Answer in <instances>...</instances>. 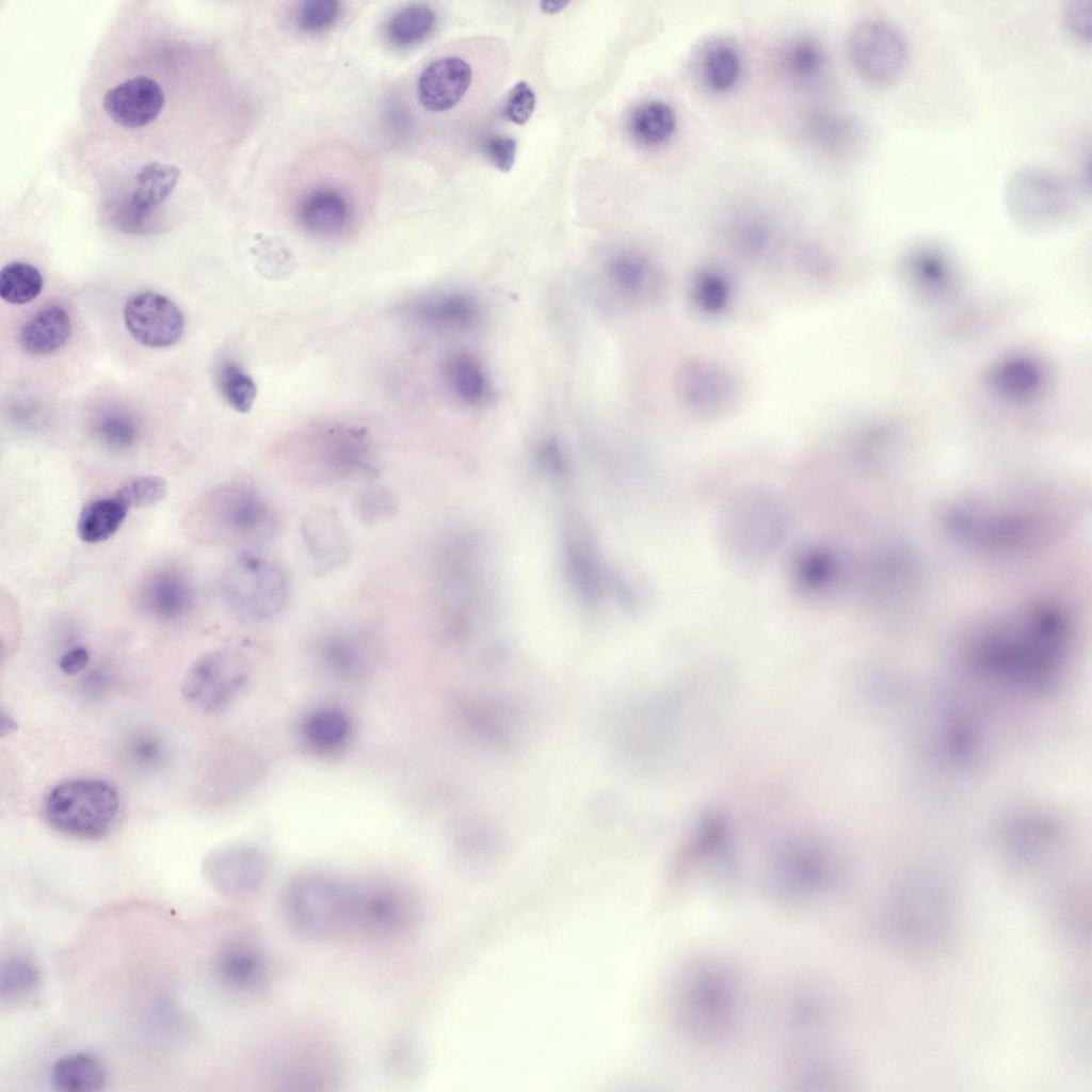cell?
Wrapping results in <instances>:
<instances>
[{
    "mask_svg": "<svg viewBox=\"0 0 1092 1092\" xmlns=\"http://www.w3.org/2000/svg\"><path fill=\"white\" fill-rule=\"evenodd\" d=\"M117 789L99 778L62 782L46 794L43 815L54 830L81 839L107 835L119 814Z\"/></svg>",
    "mask_w": 1092,
    "mask_h": 1092,
    "instance_id": "obj_3",
    "label": "cell"
},
{
    "mask_svg": "<svg viewBox=\"0 0 1092 1092\" xmlns=\"http://www.w3.org/2000/svg\"><path fill=\"white\" fill-rule=\"evenodd\" d=\"M229 592L236 609L253 620H268L284 608L288 580L275 563L244 555L231 569Z\"/></svg>",
    "mask_w": 1092,
    "mask_h": 1092,
    "instance_id": "obj_7",
    "label": "cell"
},
{
    "mask_svg": "<svg viewBox=\"0 0 1092 1092\" xmlns=\"http://www.w3.org/2000/svg\"><path fill=\"white\" fill-rule=\"evenodd\" d=\"M39 975L35 965L21 957L9 959L0 970V994L9 1001L28 998L37 987Z\"/></svg>",
    "mask_w": 1092,
    "mask_h": 1092,
    "instance_id": "obj_34",
    "label": "cell"
},
{
    "mask_svg": "<svg viewBox=\"0 0 1092 1092\" xmlns=\"http://www.w3.org/2000/svg\"><path fill=\"white\" fill-rule=\"evenodd\" d=\"M90 654L83 646L74 647L60 659L59 667L66 675H76L86 667Z\"/></svg>",
    "mask_w": 1092,
    "mask_h": 1092,
    "instance_id": "obj_45",
    "label": "cell"
},
{
    "mask_svg": "<svg viewBox=\"0 0 1092 1092\" xmlns=\"http://www.w3.org/2000/svg\"><path fill=\"white\" fill-rule=\"evenodd\" d=\"M128 511V505L116 495L91 501L80 512L77 533L89 544L105 542L118 531Z\"/></svg>",
    "mask_w": 1092,
    "mask_h": 1092,
    "instance_id": "obj_26",
    "label": "cell"
},
{
    "mask_svg": "<svg viewBox=\"0 0 1092 1092\" xmlns=\"http://www.w3.org/2000/svg\"><path fill=\"white\" fill-rule=\"evenodd\" d=\"M203 873L220 895L246 898L256 894L269 874V858L257 845L232 842L211 851L204 860Z\"/></svg>",
    "mask_w": 1092,
    "mask_h": 1092,
    "instance_id": "obj_8",
    "label": "cell"
},
{
    "mask_svg": "<svg viewBox=\"0 0 1092 1092\" xmlns=\"http://www.w3.org/2000/svg\"><path fill=\"white\" fill-rule=\"evenodd\" d=\"M354 885L319 871L293 876L280 895L287 927L305 938L349 931Z\"/></svg>",
    "mask_w": 1092,
    "mask_h": 1092,
    "instance_id": "obj_2",
    "label": "cell"
},
{
    "mask_svg": "<svg viewBox=\"0 0 1092 1092\" xmlns=\"http://www.w3.org/2000/svg\"><path fill=\"white\" fill-rule=\"evenodd\" d=\"M1046 376L1045 368L1038 358L1016 353L994 363L986 373V381L990 389L1003 402L1023 405L1042 395Z\"/></svg>",
    "mask_w": 1092,
    "mask_h": 1092,
    "instance_id": "obj_15",
    "label": "cell"
},
{
    "mask_svg": "<svg viewBox=\"0 0 1092 1092\" xmlns=\"http://www.w3.org/2000/svg\"><path fill=\"white\" fill-rule=\"evenodd\" d=\"M179 176L174 165L160 162L143 165L135 175L133 191L123 213V226L142 227L152 211L170 197Z\"/></svg>",
    "mask_w": 1092,
    "mask_h": 1092,
    "instance_id": "obj_17",
    "label": "cell"
},
{
    "mask_svg": "<svg viewBox=\"0 0 1092 1092\" xmlns=\"http://www.w3.org/2000/svg\"><path fill=\"white\" fill-rule=\"evenodd\" d=\"M848 53L861 76L873 83H886L904 68L908 48L903 36L892 23L880 18H866L851 29Z\"/></svg>",
    "mask_w": 1092,
    "mask_h": 1092,
    "instance_id": "obj_6",
    "label": "cell"
},
{
    "mask_svg": "<svg viewBox=\"0 0 1092 1092\" xmlns=\"http://www.w3.org/2000/svg\"><path fill=\"white\" fill-rule=\"evenodd\" d=\"M371 648L364 633L336 630L317 639L314 651L320 663L330 671L342 676H354L368 665Z\"/></svg>",
    "mask_w": 1092,
    "mask_h": 1092,
    "instance_id": "obj_20",
    "label": "cell"
},
{
    "mask_svg": "<svg viewBox=\"0 0 1092 1092\" xmlns=\"http://www.w3.org/2000/svg\"><path fill=\"white\" fill-rule=\"evenodd\" d=\"M475 76L472 65L463 57L447 55L434 60L419 76L418 100L430 112L450 111L469 93Z\"/></svg>",
    "mask_w": 1092,
    "mask_h": 1092,
    "instance_id": "obj_12",
    "label": "cell"
},
{
    "mask_svg": "<svg viewBox=\"0 0 1092 1092\" xmlns=\"http://www.w3.org/2000/svg\"><path fill=\"white\" fill-rule=\"evenodd\" d=\"M124 319L131 336L149 348H167L176 343L184 328L180 309L166 296L139 292L124 307Z\"/></svg>",
    "mask_w": 1092,
    "mask_h": 1092,
    "instance_id": "obj_11",
    "label": "cell"
},
{
    "mask_svg": "<svg viewBox=\"0 0 1092 1092\" xmlns=\"http://www.w3.org/2000/svg\"><path fill=\"white\" fill-rule=\"evenodd\" d=\"M167 483L156 475H143L128 479L116 491L129 509L151 508L162 502L167 495Z\"/></svg>",
    "mask_w": 1092,
    "mask_h": 1092,
    "instance_id": "obj_36",
    "label": "cell"
},
{
    "mask_svg": "<svg viewBox=\"0 0 1092 1092\" xmlns=\"http://www.w3.org/2000/svg\"><path fill=\"white\" fill-rule=\"evenodd\" d=\"M285 463L293 480L312 486L375 471L367 432L344 424L311 430L292 444Z\"/></svg>",
    "mask_w": 1092,
    "mask_h": 1092,
    "instance_id": "obj_1",
    "label": "cell"
},
{
    "mask_svg": "<svg viewBox=\"0 0 1092 1092\" xmlns=\"http://www.w3.org/2000/svg\"><path fill=\"white\" fill-rule=\"evenodd\" d=\"M647 267L643 259L630 253L614 255L606 266L610 285L621 294H638L645 283Z\"/></svg>",
    "mask_w": 1092,
    "mask_h": 1092,
    "instance_id": "obj_35",
    "label": "cell"
},
{
    "mask_svg": "<svg viewBox=\"0 0 1092 1092\" xmlns=\"http://www.w3.org/2000/svg\"><path fill=\"white\" fill-rule=\"evenodd\" d=\"M191 589L187 581L175 573L162 572L145 584L142 593L143 606L152 615L175 619L188 610Z\"/></svg>",
    "mask_w": 1092,
    "mask_h": 1092,
    "instance_id": "obj_25",
    "label": "cell"
},
{
    "mask_svg": "<svg viewBox=\"0 0 1092 1092\" xmlns=\"http://www.w3.org/2000/svg\"><path fill=\"white\" fill-rule=\"evenodd\" d=\"M397 510V501L389 488L371 485L364 488L355 498L354 511L357 517L367 524H373L390 517Z\"/></svg>",
    "mask_w": 1092,
    "mask_h": 1092,
    "instance_id": "obj_38",
    "label": "cell"
},
{
    "mask_svg": "<svg viewBox=\"0 0 1092 1092\" xmlns=\"http://www.w3.org/2000/svg\"><path fill=\"white\" fill-rule=\"evenodd\" d=\"M213 969L219 981L238 993H255L266 987L269 966L266 953L255 942L236 938L218 950Z\"/></svg>",
    "mask_w": 1092,
    "mask_h": 1092,
    "instance_id": "obj_14",
    "label": "cell"
},
{
    "mask_svg": "<svg viewBox=\"0 0 1092 1092\" xmlns=\"http://www.w3.org/2000/svg\"><path fill=\"white\" fill-rule=\"evenodd\" d=\"M1082 187L1056 172L1025 166L1013 172L1003 188L1009 214L1028 227H1045L1071 216L1082 200Z\"/></svg>",
    "mask_w": 1092,
    "mask_h": 1092,
    "instance_id": "obj_4",
    "label": "cell"
},
{
    "mask_svg": "<svg viewBox=\"0 0 1092 1092\" xmlns=\"http://www.w3.org/2000/svg\"><path fill=\"white\" fill-rule=\"evenodd\" d=\"M535 108V95L526 82H518L511 91L504 108L507 117L524 125L529 121Z\"/></svg>",
    "mask_w": 1092,
    "mask_h": 1092,
    "instance_id": "obj_42",
    "label": "cell"
},
{
    "mask_svg": "<svg viewBox=\"0 0 1092 1092\" xmlns=\"http://www.w3.org/2000/svg\"><path fill=\"white\" fill-rule=\"evenodd\" d=\"M351 732L349 717L334 707L311 711L301 726L304 744L318 754H331L341 750L350 739Z\"/></svg>",
    "mask_w": 1092,
    "mask_h": 1092,
    "instance_id": "obj_22",
    "label": "cell"
},
{
    "mask_svg": "<svg viewBox=\"0 0 1092 1092\" xmlns=\"http://www.w3.org/2000/svg\"><path fill=\"white\" fill-rule=\"evenodd\" d=\"M128 757L140 768L154 769L164 759V746L150 734H136L128 741Z\"/></svg>",
    "mask_w": 1092,
    "mask_h": 1092,
    "instance_id": "obj_41",
    "label": "cell"
},
{
    "mask_svg": "<svg viewBox=\"0 0 1092 1092\" xmlns=\"http://www.w3.org/2000/svg\"><path fill=\"white\" fill-rule=\"evenodd\" d=\"M483 146L487 159L500 172L507 173L512 168L517 149L514 139L494 134L485 140Z\"/></svg>",
    "mask_w": 1092,
    "mask_h": 1092,
    "instance_id": "obj_44",
    "label": "cell"
},
{
    "mask_svg": "<svg viewBox=\"0 0 1092 1092\" xmlns=\"http://www.w3.org/2000/svg\"><path fill=\"white\" fill-rule=\"evenodd\" d=\"M904 272L921 293L931 298L948 294L953 286V271L944 255L932 250L914 252L904 262Z\"/></svg>",
    "mask_w": 1092,
    "mask_h": 1092,
    "instance_id": "obj_27",
    "label": "cell"
},
{
    "mask_svg": "<svg viewBox=\"0 0 1092 1092\" xmlns=\"http://www.w3.org/2000/svg\"><path fill=\"white\" fill-rule=\"evenodd\" d=\"M96 431L103 443L116 449L133 445L139 433L135 420L126 413L121 412L103 415L97 421Z\"/></svg>",
    "mask_w": 1092,
    "mask_h": 1092,
    "instance_id": "obj_40",
    "label": "cell"
},
{
    "mask_svg": "<svg viewBox=\"0 0 1092 1092\" xmlns=\"http://www.w3.org/2000/svg\"><path fill=\"white\" fill-rule=\"evenodd\" d=\"M300 530L317 574L331 572L348 560V536L335 511L327 508L311 510L302 519Z\"/></svg>",
    "mask_w": 1092,
    "mask_h": 1092,
    "instance_id": "obj_16",
    "label": "cell"
},
{
    "mask_svg": "<svg viewBox=\"0 0 1092 1092\" xmlns=\"http://www.w3.org/2000/svg\"><path fill=\"white\" fill-rule=\"evenodd\" d=\"M1067 29L1082 41L1091 36L1092 0H1072L1064 9Z\"/></svg>",
    "mask_w": 1092,
    "mask_h": 1092,
    "instance_id": "obj_43",
    "label": "cell"
},
{
    "mask_svg": "<svg viewBox=\"0 0 1092 1092\" xmlns=\"http://www.w3.org/2000/svg\"><path fill=\"white\" fill-rule=\"evenodd\" d=\"M412 903L399 887L383 882L354 885L349 931L385 936L402 930Z\"/></svg>",
    "mask_w": 1092,
    "mask_h": 1092,
    "instance_id": "obj_10",
    "label": "cell"
},
{
    "mask_svg": "<svg viewBox=\"0 0 1092 1092\" xmlns=\"http://www.w3.org/2000/svg\"><path fill=\"white\" fill-rule=\"evenodd\" d=\"M39 271L30 263L12 262L0 273V295L11 304H26L34 300L43 289Z\"/></svg>",
    "mask_w": 1092,
    "mask_h": 1092,
    "instance_id": "obj_32",
    "label": "cell"
},
{
    "mask_svg": "<svg viewBox=\"0 0 1092 1092\" xmlns=\"http://www.w3.org/2000/svg\"><path fill=\"white\" fill-rule=\"evenodd\" d=\"M403 312L423 325L441 330L469 328L480 316L478 302L462 292H444L408 302Z\"/></svg>",
    "mask_w": 1092,
    "mask_h": 1092,
    "instance_id": "obj_18",
    "label": "cell"
},
{
    "mask_svg": "<svg viewBox=\"0 0 1092 1092\" xmlns=\"http://www.w3.org/2000/svg\"><path fill=\"white\" fill-rule=\"evenodd\" d=\"M351 207L339 191L319 188L308 192L300 202L296 218L301 226L322 237L341 234L351 221Z\"/></svg>",
    "mask_w": 1092,
    "mask_h": 1092,
    "instance_id": "obj_19",
    "label": "cell"
},
{
    "mask_svg": "<svg viewBox=\"0 0 1092 1092\" xmlns=\"http://www.w3.org/2000/svg\"><path fill=\"white\" fill-rule=\"evenodd\" d=\"M248 680L250 665L241 653L215 649L190 667L182 682V695L200 711L219 713L242 694Z\"/></svg>",
    "mask_w": 1092,
    "mask_h": 1092,
    "instance_id": "obj_5",
    "label": "cell"
},
{
    "mask_svg": "<svg viewBox=\"0 0 1092 1092\" xmlns=\"http://www.w3.org/2000/svg\"><path fill=\"white\" fill-rule=\"evenodd\" d=\"M569 2L565 1H543L541 7L545 13H557L563 10Z\"/></svg>",
    "mask_w": 1092,
    "mask_h": 1092,
    "instance_id": "obj_46",
    "label": "cell"
},
{
    "mask_svg": "<svg viewBox=\"0 0 1092 1092\" xmlns=\"http://www.w3.org/2000/svg\"><path fill=\"white\" fill-rule=\"evenodd\" d=\"M628 131L640 145L657 147L665 144L675 133L677 116L665 101L649 99L640 102L630 113Z\"/></svg>",
    "mask_w": 1092,
    "mask_h": 1092,
    "instance_id": "obj_23",
    "label": "cell"
},
{
    "mask_svg": "<svg viewBox=\"0 0 1092 1092\" xmlns=\"http://www.w3.org/2000/svg\"><path fill=\"white\" fill-rule=\"evenodd\" d=\"M777 60L782 73L798 83L820 77L826 62L822 45L809 36L790 38L781 47Z\"/></svg>",
    "mask_w": 1092,
    "mask_h": 1092,
    "instance_id": "obj_29",
    "label": "cell"
},
{
    "mask_svg": "<svg viewBox=\"0 0 1092 1092\" xmlns=\"http://www.w3.org/2000/svg\"><path fill=\"white\" fill-rule=\"evenodd\" d=\"M437 22L435 11L423 3H414L397 11L385 26L388 42L400 48L424 41Z\"/></svg>",
    "mask_w": 1092,
    "mask_h": 1092,
    "instance_id": "obj_31",
    "label": "cell"
},
{
    "mask_svg": "<svg viewBox=\"0 0 1092 1092\" xmlns=\"http://www.w3.org/2000/svg\"><path fill=\"white\" fill-rule=\"evenodd\" d=\"M445 374L453 395L467 405H479L489 395L485 371L469 353H452L445 363Z\"/></svg>",
    "mask_w": 1092,
    "mask_h": 1092,
    "instance_id": "obj_28",
    "label": "cell"
},
{
    "mask_svg": "<svg viewBox=\"0 0 1092 1092\" xmlns=\"http://www.w3.org/2000/svg\"><path fill=\"white\" fill-rule=\"evenodd\" d=\"M341 14L342 6L338 1H303L296 7L295 22L304 32L318 33L333 27Z\"/></svg>",
    "mask_w": 1092,
    "mask_h": 1092,
    "instance_id": "obj_37",
    "label": "cell"
},
{
    "mask_svg": "<svg viewBox=\"0 0 1092 1092\" xmlns=\"http://www.w3.org/2000/svg\"><path fill=\"white\" fill-rule=\"evenodd\" d=\"M216 495L219 523L228 534L251 543L273 539L277 530L275 512L251 481L231 482Z\"/></svg>",
    "mask_w": 1092,
    "mask_h": 1092,
    "instance_id": "obj_9",
    "label": "cell"
},
{
    "mask_svg": "<svg viewBox=\"0 0 1092 1092\" xmlns=\"http://www.w3.org/2000/svg\"><path fill=\"white\" fill-rule=\"evenodd\" d=\"M219 389L225 401L237 412H248L257 396L253 378L235 362H226L218 373Z\"/></svg>",
    "mask_w": 1092,
    "mask_h": 1092,
    "instance_id": "obj_33",
    "label": "cell"
},
{
    "mask_svg": "<svg viewBox=\"0 0 1092 1092\" xmlns=\"http://www.w3.org/2000/svg\"><path fill=\"white\" fill-rule=\"evenodd\" d=\"M812 119L814 136L830 148L850 145L857 136L856 126L846 117L825 113L817 114Z\"/></svg>",
    "mask_w": 1092,
    "mask_h": 1092,
    "instance_id": "obj_39",
    "label": "cell"
},
{
    "mask_svg": "<svg viewBox=\"0 0 1092 1092\" xmlns=\"http://www.w3.org/2000/svg\"><path fill=\"white\" fill-rule=\"evenodd\" d=\"M70 333L71 322L66 310L60 306H48L22 325L19 343L29 354L46 355L62 348Z\"/></svg>",
    "mask_w": 1092,
    "mask_h": 1092,
    "instance_id": "obj_21",
    "label": "cell"
},
{
    "mask_svg": "<svg viewBox=\"0 0 1092 1092\" xmlns=\"http://www.w3.org/2000/svg\"><path fill=\"white\" fill-rule=\"evenodd\" d=\"M54 1089L69 1092L100 1090L107 1080L101 1060L89 1053H73L59 1058L51 1067Z\"/></svg>",
    "mask_w": 1092,
    "mask_h": 1092,
    "instance_id": "obj_24",
    "label": "cell"
},
{
    "mask_svg": "<svg viewBox=\"0 0 1092 1092\" xmlns=\"http://www.w3.org/2000/svg\"><path fill=\"white\" fill-rule=\"evenodd\" d=\"M164 107L160 84L144 76L127 79L109 89L103 97V109L117 125L134 129L149 125Z\"/></svg>",
    "mask_w": 1092,
    "mask_h": 1092,
    "instance_id": "obj_13",
    "label": "cell"
},
{
    "mask_svg": "<svg viewBox=\"0 0 1092 1092\" xmlns=\"http://www.w3.org/2000/svg\"><path fill=\"white\" fill-rule=\"evenodd\" d=\"M700 68L705 85L713 92L724 93L738 83L742 59L733 44L719 41L706 48Z\"/></svg>",
    "mask_w": 1092,
    "mask_h": 1092,
    "instance_id": "obj_30",
    "label": "cell"
}]
</instances>
